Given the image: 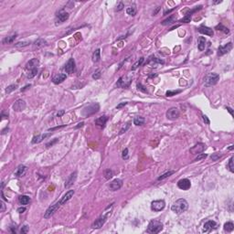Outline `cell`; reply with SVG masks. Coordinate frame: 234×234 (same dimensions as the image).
<instances>
[{"instance_id":"1","label":"cell","mask_w":234,"mask_h":234,"mask_svg":"<svg viewBox=\"0 0 234 234\" xmlns=\"http://www.w3.org/2000/svg\"><path fill=\"white\" fill-rule=\"evenodd\" d=\"M188 208V203L186 199L184 198H179L177 199L174 204L171 207V209L173 212L176 213V214H181L183 212H185Z\"/></svg>"},{"instance_id":"2","label":"cell","mask_w":234,"mask_h":234,"mask_svg":"<svg viewBox=\"0 0 234 234\" xmlns=\"http://www.w3.org/2000/svg\"><path fill=\"white\" fill-rule=\"evenodd\" d=\"M99 110H100V105H99V103H92L82 109V114L84 116V117H88V116L96 114Z\"/></svg>"},{"instance_id":"3","label":"cell","mask_w":234,"mask_h":234,"mask_svg":"<svg viewBox=\"0 0 234 234\" xmlns=\"http://www.w3.org/2000/svg\"><path fill=\"white\" fill-rule=\"evenodd\" d=\"M162 230H163L162 222L156 220H151L147 227V232H149V233H158V232H160Z\"/></svg>"},{"instance_id":"4","label":"cell","mask_w":234,"mask_h":234,"mask_svg":"<svg viewBox=\"0 0 234 234\" xmlns=\"http://www.w3.org/2000/svg\"><path fill=\"white\" fill-rule=\"evenodd\" d=\"M111 211H112V209H110L109 211L105 210L104 213H103V215H102V216H101L98 220H96L95 221L93 222V223H92V229H96V230L102 228V227L104 225V223L106 222V220H107V218L109 217V215L111 214Z\"/></svg>"},{"instance_id":"5","label":"cell","mask_w":234,"mask_h":234,"mask_svg":"<svg viewBox=\"0 0 234 234\" xmlns=\"http://www.w3.org/2000/svg\"><path fill=\"white\" fill-rule=\"evenodd\" d=\"M132 80H133L132 74H128V75L122 76L118 80L117 83H116V86L118 87V88H127V87L130 86L131 82H132Z\"/></svg>"},{"instance_id":"6","label":"cell","mask_w":234,"mask_h":234,"mask_svg":"<svg viewBox=\"0 0 234 234\" xmlns=\"http://www.w3.org/2000/svg\"><path fill=\"white\" fill-rule=\"evenodd\" d=\"M220 80V76L217 73H208L206 77H205V86L206 87H211L214 86L215 84H217V82Z\"/></svg>"},{"instance_id":"7","label":"cell","mask_w":234,"mask_h":234,"mask_svg":"<svg viewBox=\"0 0 234 234\" xmlns=\"http://www.w3.org/2000/svg\"><path fill=\"white\" fill-rule=\"evenodd\" d=\"M60 206H61V204H60V201H58L57 203H55L54 205H51V206H50V208L46 210V212H45L44 218L49 219V218H50L51 216H53V215L55 214V212L59 209V208H60Z\"/></svg>"},{"instance_id":"8","label":"cell","mask_w":234,"mask_h":234,"mask_svg":"<svg viewBox=\"0 0 234 234\" xmlns=\"http://www.w3.org/2000/svg\"><path fill=\"white\" fill-rule=\"evenodd\" d=\"M69 17H70V15H69L68 12H66L64 10H60V12L56 15V20H55L56 21V25H60L62 24L63 22H65L66 20H68Z\"/></svg>"},{"instance_id":"9","label":"cell","mask_w":234,"mask_h":234,"mask_svg":"<svg viewBox=\"0 0 234 234\" xmlns=\"http://www.w3.org/2000/svg\"><path fill=\"white\" fill-rule=\"evenodd\" d=\"M166 207V203L164 200H155L151 203V208L154 211H161L164 209V208Z\"/></svg>"},{"instance_id":"10","label":"cell","mask_w":234,"mask_h":234,"mask_svg":"<svg viewBox=\"0 0 234 234\" xmlns=\"http://www.w3.org/2000/svg\"><path fill=\"white\" fill-rule=\"evenodd\" d=\"M206 144H202V143H198V144H195L191 149H190V153L192 155H199L201 153L204 152V150L206 149Z\"/></svg>"},{"instance_id":"11","label":"cell","mask_w":234,"mask_h":234,"mask_svg":"<svg viewBox=\"0 0 234 234\" xmlns=\"http://www.w3.org/2000/svg\"><path fill=\"white\" fill-rule=\"evenodd\" d=\"M179 116V111L176 107H172L166 112V117L169 120H176Z\"/></svg>"},{"instance_id":"12","label":"cell","mask_w":234,"mask_h":234,"mask_svg":"<svg viewBox=\"0 0 234 234\" xmlns=\"http://www.w3.org/2000/svg\"><path fill=\"white\" fill-rule=\"evenodd\" d=\"M177 187L180 189L188 190L191 187V183H190V181L188 178H183V179H180L177 182Z\"/></svg>"},{"instance_id":"13","label":"cell","mask_w":234,"mask_h":234,"mask_svg":"<svg viewBox=\"0 0 234 234\" xmlns=\"http://www.w3.org/2000/svg\"><path fill=\"white\" fill-rule=\"evenodd\" d=\"M232 49V43L229 42L228 44H226L225 46H220L218 50V55L219 56H222V55L226 54L228 52H230Z\"/></svg>"},{"instance_id":"14","label":"cell","mask_w":234,"mask_h":234,"mask_svg":"<svg viewBox=\"0 0 234 234\" xmlns=\"http://www.w3.org/2000/svg\"><path fill=\"white\" fill-rule=\"evenodd\" d=\"M122 186H123V180L119 179V178H116V179L112 180V182L110 183L109 188H110V189L112 190V191H116V190L120 189V188H122Z\"/></svg>"},{"instance_id":"15","label":"cell","mask_w":234,"mask_h":234,"mask_svg":"<svg viewBox=\"0 0 234 234\" xmlns=\"http://www.w3.org/2000/svg\"><path fill=\"white\" fill-rule=\"evenodd\" d=\"M25 108H26V102H25V101L21 100V99L16 101V102L13 105V109L16 112H21V111L25 110Z\"/></svg>"},{"instance_id":"16","label":"cell","mask_w":234,"mask_h":234,"mask_svg":"<svg viewBox=\"0 0 234 234\" xmlns=\"http://www.w3.org/2000/svg\"><path fill=\"white\" fill-rule=\"evenodd\" d=\"M65 70H66L67 73H72V72L75 70V60H74V59L70 58V60H68V62L66 63V65H65L64 67Z\"/></svg>"},{"instance_id":"17","label":"cell","mask_w":234,"mask_h":234,"mask_svg":"<svg viewBox=\"0 0 234 234\" xmlns=\"http://www.w3.org/2000/svg\"><path fill=\"white\" fill-rule=\"evenodd\" d=\"M217 226H218V225H217V223L215 221H213V220H208V221H207L206 223H205L204 226H203V231L208 232L212 230H215V229H217Z\"/></svg>"},{"instance_id":"18","label":"cell","mask_w":234,"mask_h":234,"mask_svg":"<svg viewBox=\"0 0 234 234\" xmlns=\"http://www.w3.org/2000/svg\"><path fill=\"white\" fill-rule=\"evenodd\" d=\"M38 64H39V61H38V59H32L26 64V70H34V69H38Z\"/></svg>"},{"instance_id":"19","label":"cell","mask_w":234,"mask_h":234,"mask_svg":"<svg viewBox=\"0 0 234 234\" xmlns=\"http://www.w3.org/2000/svg\"><path fill=\"white\" fill-rule=\"evenodd\" d=\"M76 178H77V172L71 173V174L70 175V176L67 178L66 181H65V188H70V187L76 181Z\"/></svg>"},{"instance_id":"20","label":"cell","mask_w":234,"mask_h":234,"mask_svg":"<svg viewBox=\"0 0 234 234\" xmlns=\"http://www.w3.org/2000/svg\"><path fill=\"white\" fill-rule=\"evenodd\" d=\"M27 169H28V168H27L26 166H24V165H20V166L17 168L16 172H15V176H18V177L25 176V174H26V172H27Z\"/></svg>"},{"instance_id":"21","label":"cell","mask_w":234,"mask_h":234,"mask_svg":"<svg viewBox=\"0 0 234 234\" xmlns=\"http://www.w3.org/2000/svg\"><path fill=\"white\" fill-rule=\"evenodd\" d=\"M50 133H49V134H38V135H36L33 137L32 139V144H38V143L42 142V141L44 140V139H46L47 137H49V136L50 135Z\"/></svg>"},{"instance_id":"22","label":"cell","mask_w":234,"mask_h":234,"mask_svg":"<svg viewBox=\"0 0 234 234\" xmlns=\"http://www.w3.org/2000/svg\"><path fill=\"white\" fill-rule=\"evenodd\" d=\"M73 195H74V190H69L68 192H66V194H65L64 196L62 197L61 199L60 200V204H61V205L65 204L66 202H68L69 200H70V198H72V196H73Z\"/></svg>"},{"instance_id":"23","label":"cell","mask_w":234,"mask_h":234,"mask_svg":"<svg viewBox=\"0 0 234 234\" xmlns=\"http://www.w3.org/2000/svg\"><path fill=\"white\" fill-rule=\"evenodd\" d=\"M198 31H199L201 34H205V35H208V36L212 37L214 32L213 30L211 29L210 28H208V27H205V26H201L199 28H198Z\"/></svg>"},{"instance_id":"24","label":"cell","mask_w":234,"mask_h":234,"mask_svg":"<svg viewBox=\"0 0 234 234\" xmlns=\"http://www.w3.org/2000/svg\"><path fill=\"white\" fill-rule=\"evenodd\" d=\"M65 79H66V74L60 73L53 78V82H54L55 84H60V83H61L63 80H65Z\"/></svg>"},{"instance_id":"25","label":"cell","mask_w":234,"mask_h":234,"mask_svg":"<svg viewBox=\"0 0 234 234\" xmlns=\"http://www.w3.org/2000/svg\"><path fill=\"white\" fill-rule=\"evenodd\" d=\"M107 120H108V118H107L105 115L101 116V117H99V118H97L96 120H95V124L98 126H101V127H104Z\"/></svg>"},{"instance_id":"26","label":"cell","mask_w":234,"mask_h":234,"mask_svg":"<svg viewBox=\"0 0 234 234\" xmlns=\"http://www.w3.org/2000/svg\"><path fill=\"white\" fill-rule=\"evenodd\" d=\"M205 46H206V38L204 37H200L198 39V50L200 51H203L205 50Z\"/></svg>"},{"instance_id":"27","label":"cell","mask_w":234,"mask_h":234,"mask_svg":"<svg viewBox=\"0 0 234 234\" xmlns=\"http://www.w3.org/2000/svg\"><path fill=\"white\" fill-rule=\"evenodd\" d=\"M45 45H47V41L45 39H43V38H38L37 41H35L34 43V47L37 49H39V48H42L43 46H45Z\"/></svg>"},{"instance_id":"28","label":"cell","mask_w":234,"mask_h":234,"mask_svg":"<svg viewBox=\"0 0 234 234\" xmlns=\"http://www.w3.org/2000/svg\"><path fill=\"white\" fill-rule=\"evenodd\" d=\"M16 38H17V34L6 37V38L3 39V44H11V43L16 39Z\"/></svg>"},{"instance_id":"29","label":"cell","mask_w":234,"mask_h":234,"mask_svg":"<svg viewBox=\"0 0 234 234\" xmlns=\"http://www.w3.org/2000/svg\"><path fill=\"white\" fill-rule=\"evenodd\" d=\"M101 59V50L97 49L92 54V61L93 62H98Z\"/></svg>"},{"instance_id":"30","label":"cell","mask_w":234,"mask_h":234,"mask_svg":"<svg viewBox=\"0 0 234 234\" xmlns=\"http://www.w3.org/2000/svg\"><path fill=\"white\" fill-rule=\"evenodd\" d=\"M18 200H19V203L21 205H27V204L29 203L30 198L28 196H25V195H23V196H20L19 198H18Z\"/></svg>"},{"instance_id":"31","label":"cell","mask_w":234,"mask_h":234,"mask_svg":"<svg viewBox=\"0 0 234 234\" xmlns=\"http://www.w3.org/2000/svg\"><path fill=\"white\" fill-rule=\"evenodd\" d=\"M134 124L135 125H143L144 124V118L142 116H137L134 119Z\"/></svg>"},{"instance_id":"32","label":"cell","mask_w":234,"mask_h":234,"mask_svg":"<svg viewBox=\"0 0 234 234\" xmlns=\"http://www.w3.org/2000/svg\"><path fill=\"white\" fill-rule=\"evenodd\" d=\"M215 28H216L217 30H220L222 32H224L225 34H229V33H230V29H229L228 28H226V27H224L222 24L218 25Z\"/></svg>"},{"instance_id":"33","label":"cell","mask_w":234,"mask_h":234,"mask_svg":"<svg viewBox=\"0 0 234 234\" xmlns=\"http://www.w3.org/2000/svg\"><path fill=\"white\" fill-rule=\"evenodd\" d=\"M233 229H234V225H233L232 222L229 221V222H227V223H225L224 224V230H226V231L230 232V231L233 230Z\"/></svg>"},{"instance_id":"34","label":"cell","mask_w":234,"mask_h":234,"mask_svg":"<svg viewBox=\"0 0 234 234\" xmlns=\"http://www.w3.org/2000/svg\"><path fill=\"white\" fill-rule=\"evenodd\" d=\"M174 173H175V171H168V172L164 173V174L161 175L160 176H158L157 180H163V179H165V178H166V177H169V176H172Z\"/></svg>"},{"instance_id":"35","label":"cell","mask_w":234,"mask_h":234,"mask_svg":"<svg viewBox=\"0 0 234 234\" xmlns=\"http://www.w3.org/2000/svg\"><path fill=\"white\" fill-rule=\"evenodd\" d=\"M144 59L143 58V57H142V58H140V59H139V60H138L137 61H136L135 63H134V64L133 65V67H132V70H136V69H137L138 67H139V66H141V65L143 64V62H144Z\"/></svg>"},{"instance_id":"36","label":"cell","mask_w":234,"mask_h":234,"mask_svg":"<svg viewBox=\"0 0 234 234\" xmlns=\"http://www.w3.org/2000/svg\"><path fill=\"white\" fill-rule=\"evenodd\" d=\"M126 13L128 15H130V16L134 17L136 15V8L134 7V6H130V7H127V9H126Z\"/></svg>"},{"instance_id":"37","label":"cell","mask_w":234,"mask_h":234,"mask_svg":"<svg viewBox=\"0 0 234 234\" xmlns=\"http://www.w3.org/2000/svg\"><path fill=\"white\" fill-rule=\"evenodd\" d=\"M174 22H175L174 18L171 16V17H169L168 18H166V19H165L164 21L161 23V24L164 25V26H166V25H170V24H172V23H174Z\"/></svg>"},{"instance_id":"38","label":"cell","mask_w":234,"mask_h":234,"mask_svg":"<svg viewBox=\"0 0 234 234\" xmlns=\"http://www.w3.org/2000/svg\"><path fill=\"white\" fill-rule=\"evenodd\" d=\"M17 88H18V85H16V84H11V85H9V86L6 87V93H10V92H12L13 91L16 90Z\"/></svg>"},{"instance_id":"39","label":"cell","mask_w":234,"mask_h":234,"mask_svg":"<svg viewBox=\"0 0 234 234\" xmlns=\"http://www.w3.org/2000/svg\"><path fill=\"white\" fill-rule=\"evenodd\" d=\"M38 73V69H34V70H29V73L28 74V79H32L33 77H35Z\"/></svg>"},{"instance_id":"40","label":"cell","mask_w":234,"mask_h":234,"mask_svg":"<svg viewBox=\"0 0 234 234\" xmlns=\"http://www.w3.org/2000/svg\"><path fill=\"white\" fill-rule=\"evenodd\" d=\"M179 92H181V91H168V92H166V95L167 97H171V96L176 95V94L179 93Z\"/></svg>"},{"instance_id":"41","label":"cell","mask_w":234,"mask_h":234,"mask_svg":"<svg viewBox=\"0 0 234 234\" xmlns=\"http://www.w3.org/2000/svg\"><path fill=\"white\" fill-rule=\"evenodd\" d=\"M28 45H29V42L22 41V42H18L17 44H15V46H16L17 48H21V47H26V46H28Z\"/></svg>"},{"instance_id":"42","label":"cell","mask_w":234,"mask_h":234,"mask_svg":"<svg viewBox=\"0 0 234 234\" xmlns=\"http://www.w3.org/2000/svg\"><path fill=\"white\" fill-rule=\"evenodd\" d=\"M104 176H105L106 179H110V178L112 177V171L110 169H107L104 173Z\"/></svg>"},{"instance_id":"43","label":"cell","mask_w":234,"mask_h":234,"mask_svg":"<svg viewBox=\"0 0 234 234\" xmlns=\"http://www.w3.org/2000/svg\"><path fill=\"white\" fill-rule=\"evenodd\" d=\"M229 168H230V172L233 173L234 172V166H233V156H231L229 161Z\"/></svg>"},{"instance_id":"44","label":"cell","mask_w":234,"mask_h":234,"mask_svg":"<svg viewBox=\"0 0 234 234\" xmlns=\"http://www.w3.org/2000/svg\"><path fill=\"white\" fill-rule=\"evenodd\" d=\"M101 75H102V73H101V70H97L96 71H95L93 74H92V78H93L94 80H98V79L101 77Z\"/></svg>"},{"instance_id":"45","label":"cell","mask_w":234,"mask_h":234,"mask_svg":"<svg viewBox=\"0 0 234 234\" xmlns=\"http://www.w3.org/2000/svg\"><path fill=\"white\" fill-rule=\"evenodd\" d=\"M207 155L206 154H199V155H198V156H197L196 158H195V161H199V160H201V159H205V158L207 157Z\"/></svg>"},{"instance_id":"46","label":"cell","mask_w":234,"mask_h":234,"mask_svg":"<svg viewBox=\"0 0 234 234\" xmlns=\"http://www.w3.org/2000/svg\"><path fill=\"white\" fill-rule=\"evenodd\" d=\"M190 20H191V17L188 16V15H186V16H185V18H183L182 19L180 20V22L188 23V22H190Z\"/></svg>"},{"instance_id":"47","label":"cell","mask_w":234,"mask_h":234,"mask_svg":"<svg viewBox=\"0 0 234 234\" xmlns=\"http://www.w3.org/2000/svg\"><path fill=\"white\" fill-rule=\"evenodd\" d=\"M58 141H59V139H58V138H55V139H54V140H53V141H50V142L47 143V144H46V147H47V148L50 147V146H53V144H56V143L58 142Z\"/></svg>"},{"instance_id":"48","label":"cell","mask_w":234,"mask_h":234,"mask_svg":"<svg viewBox=\"0 0 234 234\" xmlns=\"http://www.w3.org/2000/svg\"><path fill=\"white\" fill-rule=\"evenodd\" d=\"M129 127H130V124H125V127L124 126V127L121 129V131H120V133H119V134H124V133H125L126 131H127V129L129 128Z\"/></svg>"},{"instance_id":"49","label":"cell","mask_w":234,"mask_h":234,"mask_svg":"<svg viewBox=\"0 0 234 234\" xmlns=\"http://www.w3.org/2000/svg\"><path fill=\"white\" fill-rule=\"evenodd\" d=\"M124 3H123V2H120L118 5H117V6H116V9H115V10H116V11H121V10L124 9Z\"/></svg>"},{"instance_id":"50","label":"cell","mask_w":234,"mask_h":234,"mask_svg":"<svg viewBox=\"0 0 234 234\" xmlns=\"http://www.w3.org/2000/svg\"><path fill=\"white\" fill-rule=\"evenodd\" d=\"M153 62H156V63H159V64H164V60H160V59H157V58H153L151 59Z\"/></svg>"},{"instance_id":"51","label":"cell","mask_w":234,"mask_h":234,"mask_svg":"<svg viewBox=\"0 0 234 234\" xmlns=\"http://www.w3.org/2000/svg\"><path fill=\"white\" fill-rule=\"evenodd\" d=\"M0 206H1V208H0V212H4L6 210V205H5L4 201L1 200L0 201Z\"/></svg>"},{"instance_id":"52","label":"cell","mask_w":234,"mask_h":234,"mask_svg":"<svg viewBox=\"0 0 234 234\" xmlns=\"http://www.w3.org/2000/svg\"><path fill=\"white\" fill-rule=\"evenodd\" d=\"M127 157H128V149L125 148V149L123 151V158H124V159H126Z\"/></svg>"},{"instance_id":"53","label":"cell","mask_w":234,"mask_h":234,"mask_svg":"<svg viewBox=\"0 0 234 234\" xmlns=\"http://www.w3.org/2000/svg\"><path fill=\"white\" fill-rule=\"evenodd\" d=\"M220 154L216 153V154H214L213 156H211V159H212V160H217V159H219V158H220V156H222V155H220Z\"/></svg>"},{"instance_id":"54","label":"cell","mask_w":234,"mask_h":234,"mask_svg":"<svg viewBox=\"0 0 234 234\" xmlns=\"http://www.w3.org/2000/svg\"><path fill=\"white\" fill-rule=\"evenodd\" d=\"M137 89H138L139 91H142L143 92H147L146 89H144V87L143 86L142 84H137Z\"/></svg>"},{"instance_id":"55","label":"cell","mask_w":234,"mask_h":234,"mask_svg":"<svg viewBox=\"0 0 234 234\" xmlns=\"http://www.w3.org/2000/svg\"><path fill=\"white\" fill-rule=\"evenodd\" d=\"M28 226H27V225H24V226L22 227V229H21V233H22V234L28 233Z\"/></svg>"},{"instance_id":"56","label":"cell","mask_w":234,"mask_h":234,"mask_svg":"<svg viewBox=\"0 0 234 234\" xmlns=\"http://www.w3.org/2000/svg\"><path fill=\"white\" fill-rule=\"evenodd\" d=\"M202 119H203V121L205 122V124H209V120L208 119V117H207L206 115H202Z\"/></svg>"},{"instance_id":"57","label":"cell","mask_w":234,"mask_h":234,"mask_svg":"<svg viewBox=\"0 0 234 234\" xmlns=\"http://www.w3.org/2000/svg\"><path fill=\"white\" fill-rule=\"evenodd\" d=\"M10 231L12 233H16L17 232V225H13V226L10 227Z\"/></svg>"},{"instance_id":"58","label":"cell","mask_w":234,"mask_h":234,"mask_svg":"<svg viewBox=\"0 0 234 234\" xmlns=\"http://www.w3.org/2000/svg\"><path fill=\"white\" fill-rule=\"evenodd\" d=\"M25 211H26V208H25V207H20V208H18V213H24Z\"/></svg>"},{"instance_id":"59","label":"cell","mask_w":234,"mask_h":234,"mask_svg":"<svg viewBox=\"0 0 234 234\" xmlns=\"http://www.w3.org/2000/svg\"><path fill=\"white\" fill-rule=\"evenodd\" d=\"M126 104H127V102H122V103L118 104V105L116 106V108H117V109H120V108H122V107H124V106H125Z\"/></svg>"},{"instance_id":"60","label":"cell","mask_w":234,"mask_h":234,"mask_svg":"<svg viewBox=\"0 0 234 234\" xmlns=\"http://www.w3.org/2000/svg\"><path fill=\"white\" fill-rule=\"evenodd\" d=\"M30 87H31V85H30V84H28V85H26V86H25L24 88L21 89V92H24V91L28 90V88H30Z\"/></svg>"},{"instance_id":"61","label":"cell","mask_w":234,"mask_h":234,"mask_svg":"<svg viewBox=\"0 0 234 234\" xmlns=\"http://www.w3.org/2000/svg\"><path fill=\"white\" fill-rule=\"evenodd\" d=\"M226 108H227V110H228V112L230 114V115L233 116V111H232V109L230 108V107H226Z\"/></svg>"},{"instance_id":"62","label":"cell","mask_w":234,"mask_h":234,"mask_svg":"<svg viewBox=\"0 0 234 234\" xmlns=\"http://www.w3.org/2000/svg\"><path fill=\"white\" fill-rule=\"evenodd\" d=\"M64 112H64L63 110L60 111V112H59L58 114H57V116H58V117H60L61 115H63V114H64Z\"/></svg>"},{"instance_id":"63","label":"cell","mask_w":234,"mask_h":234,"mask_svg":"<svg viewBox=\"0 0 234 234\" xmlns=\"http://www.w3.org/2000/svg\"><path fill=\"white\" fill-rule=\"evenodd\" d=\"M83 124H84L83 123H80V124H79L78 125H77V126H75V128H76V129H78V128H80V127H82V126H83Z\"/></svg>"}]
</instances>
